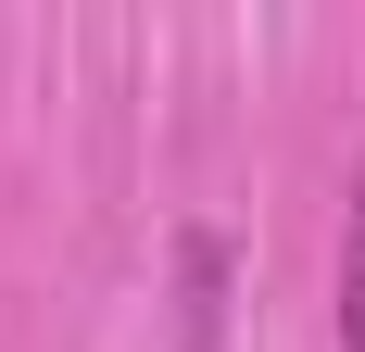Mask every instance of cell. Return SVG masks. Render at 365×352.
Wrapping results in <instances>:
<instances>
[{"mask_svg": "<svg viewBox=\"0 0 365 352\" xmlns=\"http://www.w3.org/2000/svg\"><path fill=\"white\" fill-rule=\"evenodd\" d=\"M340 352H365V164H353V214H340Z\"/></svg>", "mask_w": 365, "mask_h": 352, "instance_id": "cell-1", "label": "cell"}]
</instances>
